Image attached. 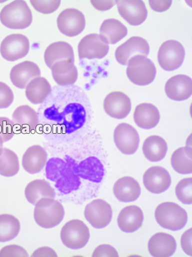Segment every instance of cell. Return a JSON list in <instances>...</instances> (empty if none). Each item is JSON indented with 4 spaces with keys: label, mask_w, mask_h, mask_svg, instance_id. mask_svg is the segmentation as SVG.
<instances>
[{
    "label": "cell",
    "mask_w": 192,
    "mask_h": 257,
    "mask_svg": "<svg viewBox=\"0 0 192 257\" xmlns=\"http://www.w3.org/2000/svg\"><path fill=\"white\" fill-rule=\"evenodd\" d=\"M104 109L108 115L117 119L126 117L132 110L129 97L120 91H112L106 97Z\"/></svg>",
    "instance_id": "obj_14"
},
{
    "label": "cell",
    "mask_w": 192,
    "mask_h": 257,
    "mask_svg": "<svg viewBox=\"0 0 192 257\" xmlns=\"http://www.w3.org/2000/svg\"><path fill=\"white\" fill-rule=\"evenodd\" d=\"M143 181L146 189L154 194L166 191L172 183L170 174L165 168L159 166L152 167L146 170Z\"/></svg>",
    "instance_id": "obj_16"
},
{
    "label": "cell",
    "mask_w": 192,
    "mask_h": 257,
    "mask_svg": "<svg viewBox=\"0 0 192 257\" xmlns=\"http://www.w3.org/2000/svg\"><path fill=\"white\" fill-rule=\"evenodd\" d=\"M112 214L110 205L101 199H94L88 203L84 211L86 219L96 228H102L108 225Z\"/></svg>",
    "instance_id": "obj_9"
},
{
    "label": "cell",
    "mask_w": 192,
    "mask_h": 257,
    "mask_svg": "<svg viewBox=\"0 0 192 257\" xmlns=\"http://www.w3.org/2000/svg\"><path fill=\"white\" fill-rule=\"evenodd\" d=\"M0 21L10 29H26L32 22V11L25 1H14L2 9Z\"/></svg>",
    "instance_id": "obj_1"
},
{
    "label": "cell",
    "mask_w": 192,
    "mask_h": 257,
    "mask_svg": "<svg viewBox=\"0 0 192 257\" xmlns=\"http://www.w3.org/2000/svg\"><path fill=\"white\" fill-rule=\"evenodd\" d=\"M109 45L98 34H90L83 38L78 45L79 58L88 59L104 58L109 51Z\"/></svg>",
    "instance_id": "obj_12"
},
{
    "label": "cell",
    "mask_w": 192,
    "mask_h": 257,
    "mask_svg": "<svg viewBox=\"0 0 192 257\" xmlns=\"http://www.w3.org/2000/svg\"><path fill=\"white\" fill-rule=\"evenodd\" d=\"M150 8L156 12L162 13L170 8L172 1H150L149 2Z\"/></svg>",
    "instance_id": "obj_41"
},
{
    "label": "cell",
    "mask_w": 192,
    "mask_h": 257,
    "mask_svg": "<svg viewBox=\"0 0 192 257\" xmlns=\"http://www.w3.org/2000/svg\"><path fill=\"white\" fill-rule=\"evenodd\" d=\"M165 91L168 98L173 100L183 101L188 99L192 93V79L184 75L173 76L166 82Z\"/></svg>",
    "instance_id": "obj_18"
},
{
    "label": "cell",
    "mask_w": 192,
    "mask_h": 257,
    "mask_svg": "<svg viewBox=\"0 0 192 257\" xmlns=\"http://www.w3.org/2000/svg\"><path fill=\"white\" fill-rule=\"evenodd\" d=\"M142 150L145 157L148 161L152 162H160L166 156L168 145L162 137L151 136L144 142Z\"/></svg>",
    "instance_id": "obj_27"
},
{
    "label": "cell",
    "mask_w": 192,
    "mask_h": 257,
    "mask_svg": "<svg viewBox=\"0 0 192 257\" xmlns=\"http://www.w3.org/2000/svg\"><path fill=\"white\" fill-rule=\"evenodd\" d=\"M184 56L185 50L182 44L174 40H169L160 46L158 60L163 70L172 71L182 66Z\"/></svg>",
    "instance_id": "obj_5"
},
{
    "label": "cell",
    "mask_w": 192,
    "mask_h": 257,
    "mask_svg": "<svg viewBox=\"0 0 192 257\" xmlns=\"http://www.w3.org/2000/svg\"><path fill=\"white\" fill-rule=\"evenodd\" d=\"M52 85L44 77L34 79L26 88V96L32 104H40L46 100L52 92Z\"/></svg>",
    "instance_id": "obj_28"
},
{
    "label": "cell",
    "mask_w": 192,
    "mask_h": 257,
    "mask_svg": "<svg viewBox=\"0 0 192 257\" xmlns=\"http://www.w3.org/2000/svg\"><path fill=\"white\" fill-rule=\"evenodd\" d=\"M32 256H58L56 251L52 248L48 246L39 247L34 251Z\"/></svg>",
    "instance_id": "obj_42"
},
{
    "label": "cell",
    "mask_w": 192,
    "mask_h": 257,
    "mask_svg": "<svg viewBox=\"0 0 192 257\" xmlns=\"http://www.w3.org/2000/svg\"><path fill=\"white\" fill-rule=\"evenodd\" d=\"M117 7L122 18L132 26L142 24L148 15L143 1H118Z\"/></svg>",
    "instance_id": "obj_17"
},
{
    "label": "cell",
    "mask_w": 192,
    "mask_h": 257,
    "mask_svg": "<svg viewBox=\"0 0 192 257\" xmlns=\"http://www.w3.org/2000/svg\"><path fill=\"white\" fill-rule=\"evenodd\" d=\"M144 215L136 205H129L123 208L118 217V225L123 232L136 231L142 225Z\"/></svg>",
    "instance_id": "obj_22"
},
{
    "label": "cell",
    "mask_w": 192,
    "mask_h": 257,
    "mask_svg": "<svg viewBox=\"0 0 192 257\" xmlns=\"http://www.w3.org/2000/svg\"><path fill=\"white\" fill-rule=\"evenodd\" d=\"M118 1H91L94 7L100 11H106L114 7Z\"/></svg>",
    "instance_id": "obj_43"
},
{
    "label": "cell",
    "mask_w": 192,
    "mask_h": 257,
    "mask_svg": "<svg viewBox=\"0 0 192 257\" xmlns=\"http://www.w3.org/2000/svg\"><path fill=\"white\" fill-rule=\"evenodd\" d=\"M155 218L158 224L166 229L178 231L184 227L188 220L186 211L178 204L164 202L155 210Z\"/></svg>",
    "instance_id": "obj_2"
},
{
    "label": "cell",
    "mask_w": 192,
    "mask_h": 257,
    "mask_svg": "<svg viewBox=\"0 0 192 257\" xmlns=\"http://www.w3.org/2000/svg\"><path fill=\"white\" fill-rule=\"evenodd\" d=\"M114 192L118 201L122 202H131L139 198L140 195V187L138 181L132 177L125 176L116 182Z\"/></svg>",
    "instance_id": "obj_23"
},
{
    "label": "cell",
    "mask_w": 192,
    "mask_h": 257,
    "mask_svg": "<svg viewBox=\"0 0 192 257\" xmlns=\"http://www.w3.org/2000/svg\"><path fill=\"white\" fill-rule=\"evenodd\" d=\"M150 50V45L146 39L140 37H132L116 49V58L120 64L126 65L129 60L136 56L148 57Z\"/></svg>",
    "instance_id": "obj_11"
},
{
    "label": "cell",
    "mask_w": 192,
    "mask_h": 257,
    "mask_svg": "<svg viewBox=\"0 0 192 257\" xmlns=\"http://www.w3.org/2000/svg\"><path fill=\"white\" fill-rule=\"evenodd\" d=\"M192 230L190 228L183 233L180 239L182 249L186 254L190 256H192Z\"/></svg>",
    "instance_id": "obj_40"
},
{
    "label": "cell",
    "mask_w": 192,
    "mask_h": 257,
    "mask_svg": "<svg viewBox=\"0 0 192 257\" xmlns=\"http://www.w3.org/2000/svg\"><path fill=\"white\" fill-rule=\"evenodd\" d=\"M2 256H29L25 248L18 244L6 245L0 250V257Z\"/></svg>",
    "instance_id": "obj_38"
},
{
    "label": "cell",
    "mask_w": 192,
    "mask_h": 257,
    "mask_svg": "<svg viewBox=\"0 0 192 257\" xmlns=\"http://www.w3.org/2000/svg\"><path fill=\"white\" fill-rule=\"evenodd\" d=\"M57 23L60 31L69 37L78 36L86 26L84 15L75 8H68L62 11L58 16Z\"/></svg>",
    "instance_id": "obj_8"
},
{
    "label": "cell",
    "mask_w": 192,
    "mask_h": 257,
    "mask_svg": "<svg viewBox=\"0 0 192 257\" xmlns=\"http://www.w3.org/2000/svg\"><path fill=\"white\" fill-rule=\"evenodd\" d=\"M54 81L60 86H66L74 84L78 79V72L76 66L68 72L56 74L52 73Z\"/></svg>",
    "instance_id": "obj_36"
},
{
    "label": "cell",
    "mask_w": 192,
    "mask_h": 257,
    "mask_svg": "<svg viewBox=\"0 0 192 257\" xmlns=\"http://www.w3.org/2000/svg\"><path fill=\"white\" fill-rule=\"evenodd\" d=\"M44 59L46 65L52 69L58 63L75 61L74 50L69 43L58 42L50 44L44 51Z\"/></svg>",
    "instance_id": "obj_21"
},
{
    "label": "cell",
    "mask_w": 192,
    "mask_h": 257,
    "mask_svg": "<svg viewBox=\"0 0 192 257\" xmlns=\"http://www.w3.org/2000/svg\"><path fill=\"white\" fill-rule=\"evenodd\" d=\"M20 169L18 156L13 151L4 148L0 154V175L10 178L18 174Z\"/></svg>",
    "instance_id": "obj_31"
},
{
    "label": "cell",
    "mask_w": 192,
    "mask_h": 257,
    "mask_svg": "<svg viewBox=\"0 0 192 257\" xmlns=\"http://www.w3.org/2000/svg\"><path fill=\"white\" fill-rule=\"evenodd\" d=\"M90 237L88 227L84 221L79 219L68 221L60 231L62 243L72 249H79L86 246Z\"/></svg>",
    "instance_id": "obj_4"
},
{
    "label": "cell",
    "mask_w": 192,
    "mask_h": 257,
    "mask_svg": "<svg viewBox=\"0 0 192 257\" xmlns=\"http://www.w3.org/2000/svg\"><path fill=\"white\" fill-rule=\"evenodd\" d=\"M30 3L32 7L38 12L44 15L52 14L57 10L60 5V0L54 1H36L31 0Z\"/></svg>",
    "instance_id": "obj_35"
},
{
    "label": "cell",
    "mask_w": 192,
    "mask_h": 257,
    "mask_svg": "<svg viewBox=\"0 0 192 257\" xmlns=\"http://www.w3.org/2000/svg\"><path fill=\"white\" fill-rule=\"evenodd\" d=\"M114 139L118 150L126 155H132L138 149L140 137L136 130L130 124L122 123L117 125Z\"/></svg>",
    "instance_id": "obj_10"
},
{
    "label": "cell",
    "mask_w": 192,
    "mask_h": 257,
    "mask_svg": "<svg viewBox=\"0 0 192 257\" xmlns=\"http://www.w3.org/2000/svg\"><path fill=\"white\" fill-rule=\"evenodd\" d=\"M48 153L41 146L36 145L28 148L22 157V166L27 173L38 174L48 162Z\"/></svg>",
    "instance_id": "obj_19"
},
{
    "label": "cell",
    "mask_w": 192,
    "mask_h": 257,
    "mask_svg": "<svg viewBox=\"0 0 192 257\" xmlns=\"http://www.w3.org/2000/svg\"><path fill=\"white\" fill-rule=\"evenodd\" d=\"M15 124L10 119L6 117H0V138L3 142L12 139L15 134Z\"/></svg>",
    "instance_id": "obj_34"
},
{
    "label": "cell",
    "mask_w": 192,
    "mask_h": 257,
    "mask_svg": "<svg viewBox=\"0 0 192 257\" xmlns=\"http://www.w3.org/2000/svg\"><path fill=\"white\" fill-rule=\"evenodd\" d=\"M4 142L1 138H0V154L2 152L4 148H3Z\"/></svg>",
    "instance_id": "obj_44"
},
{
    "label": "cell",
    "mask_w": 192,
    "mask_h": 257,
    "mask_svg": "<svg viewBox=\"0 0 192 257\" xmlns=\"http://www.w3.org/2000/svg\"><path fill=\"white\" fill-rule=\"evenodd\" d=\"M177 248L176 240L170 234L158 232L152 236L148 243L150 253L154 256H170Z\"/></svg>",
    "instance_id": "obj_20"
},
{
    "label": "cell",
    "mask_w": 192,
    "mask_h": 257,
    "mask_svg": "<svg viewBox=\"0 0 192 257\" xmlns=\"http://www.w3.org/2000/svg\"><path fill=\"white\" fill-rule=\"evenodd\" d=\"M92 256H118L117 250L110 244H101L94 250Z\"/></svg>",
    "instance_id": "obj_39"
},
{
    "label": "cell",
    "mask_w": 192,
    "mask_h": 257,
    "mask_svg": "<svg viewBox=\"0 0 192 257\" xmlns=\"http://www.w3.org/2000/svg\"><path fill=\"white\" fill-rule=\"evenodd\" d=\"M128 29L125 25L116 19L105 20L102 24L100 36L107 44H114L126 37Z\"/></svg>",
    "instance_id": "obj_26"
},
{
    "label": "cell",
    "mask_w": 192,
    "mask_h": 257,
    "mask_svg": "<svg viewBox=\"0 0 192 257\" xmlns=\"http://www.w3.org/2000/svg\"><path fill=\"white\" fill-rule=\"evenodd\" d=\"M14 100L13 91L7 84L0 82V109L10 107Z\"/></svg>",
    "instance_id": "obj_37"
},
{
    "label": "cell",
    "mask_w": 192,
    "mask_h": 257,
    "mask_svg": "<svg viewBox=\"0 0 192 257\" xmlns=\"http://www.w3.org/2000/svg\"><path fill=\"white\" fill-rule=\"evenodd\" d=\"M126 70L127 76L134 84L146 85L155 79L156 70L153 61L144 56H136L130 60Z\"/></svg>",
    "instance_id": "obj_3"
},
{
    "label": "cell",
    "mask_w": 192,
    "mask_h": 257,
    "mask_svg": "<svg viewBox=\"0 0 192 257\" xmlns=\"http://www.w3.org/2000/svg\"><path fill=\"white\" fill-rule=\"evenodd\" d=\"M134 118L138 127L149 130L154 128L159 123L160 115L155 105L150 103H142L136 107Z\"/></svg>",
    "instance_id": "obj_25"
},
{
    "label": "cell",
    "mask_w": 192,
    "mask_h": 257,
    "mask_svg": "<svg viewBox=\"0 0 192 257\" xmlns=\"http://www.w3.org/2000/svg\"><path fill=\"white\" fill-rule=\"evenodd\" d=\"M41 77V71L35 62L25 61L14 66L10 72L11 82L16 88L26 89L34 79Z\"/></svg>",
    "instance_id": "obj_13"
},
{
    "label": "cell",
    "mask_w": 192,
    "mask_h": 257,
    "mask_svg": "<svg viewBox=\"0 0 192 257\" xmlns=\"http://www.w3.org/2000/svg\"><path fill=\"white\" fill-rule=\"evenodd\" d=\"M20 230V223L18 218L12 214H0V242L12 240Z\"/></svg>",
    "instance_id": "obj_29"
},
{
    "label": "cell",
    "mask_w": 192,
    "mask_h": 257,
    "mask_svg": "<svg viewBox=\"0 0 192 257\" xmlns=\"http://www.w3.org/2000/svg\"><path fill=\"white\" fill-rule=\"evenodd\" d=\"M64 215L63 205L58 201H54L48 207H36L34 218L38 226L44 228H50L58 225L63 220Z\"/></svg>",
    "instance_id": "obj_15"
},
{
    "label": "cell",
    "mask_w": 192,
    "mask_h": 257,
    "mask_svg": "<svg viewBox=\"0 0 192 257\" xmlns=\"http://www.w3.org/2000/svg\"><path fill=\"white\" fill-rule=\"evenodd\" d=\"M172 165L177 173L189 174L192 172V145L178 148L172 154Z\"/></svg>",
    "instance_id": "obj_30"
},
{
    "label": "cell",
    "mask_w": 192,
    "mask_h": 257,
    "mask_svg": "<svg viewBox=\"0 0 192 257\" xmlns=\"http://www.w3.org/2000/svg\"><path fill=\"white\" fill-rule=\"evenodd\" d=\"M12 121L16 128L26 133H31L36 129L39 124L38 113L28 105H21L13 113Z\"/></svg>",
    "instance_id": "obj_24"
},
{
    "label": "cell",
    "mask_w": 192,
    "mask_h": 257,
    "mask_svg": "<svg viewBox=\"0 0 192 257\" xmlns=\"http://www.w3.org/2000/svg\"><path fill=\"white\" fill-rule=\"evenodd\" d=\"M27 201L36 207L50 206L55 201L54 188L44 180L36 179L28 184L25 189Z\"/></svg>",
    "instance_id": "obj_6"
},
{
    "label": "cell",
    "mask_w": 192,
    "mask_h": 257,
    "mask_svg": "<svg viewBox=\"0 0 192 257\" xmlns=\"http://www.w3.org/2000/svg\"><path fill=\"white\" fill-rule=\"evenodd\" d=\"M30 40L22 34H12L6 37L0 45V53L8 61L24 58L30 52Z\"/></svg>",
    "instance_id": "obj_7"
},
{
    "label": "cell",
    "mask_w": 192,
    "mask_h": 257,
    "mask_svg": "<svg viewBox=\"0 0 192 257\" xmlns=\"http://www.w3.org/2000/svg\"><path fill=\"white\" fill-rule=\"evenodd\" d=\"M176 195L180 202L184 204L192 203V179L186 178L180 180L176 187Z\"/></svg>",
    "instance_id": "obj_33"
},
{
    "label": "cell",
    "mask_w": 192,
    "mask_h": 257,
    "mask_svg": "<svg viewBox=\"0 0 192 257\" xmlns=\"http://www.w3.org/2000/svg\"><path fill=\"white\" fill-rule=\"evenodd\" d=\"M80 175L82 178L100 182L104 176L102 165L98 159L89 158L80 165Z\"/></svg>",
    "instance_id": "obj_32"
}]
</instances>
